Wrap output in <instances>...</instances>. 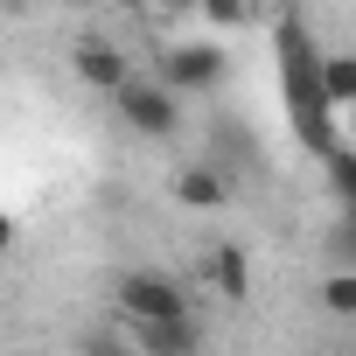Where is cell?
<instances>
[{"label": "cell", "instance_id": "6da1fadb", "mask_svg": "<svg viewBox=\"0 0 356 356\" xmlns=\"http://www.w3.org/2000/svg\"><path fill=\"white\" fill-rule=\"evenodd\" d=\"M273 49H280V84H286L293 126H300V140L328 161V154H335V147H328V119H335V105H328V84H321V63H328V56H314V42H307L300 22H280Z\"/></svg>", "mask_w": 356, "mask_h": 356}, {"label": "cell", "instance_id": "7a4b0ae2", "mask_svg": "<svg viewBox=\"0 0 356 356\" xmlns=\"http://www.w3.org/2000/svg\"><path fill=\"white\" fill-rule=\"evenodd\" d=\"M112 105H119V119H126L133 133H147V140H168L175 126H182V105H175V84H168V77H126V84L112 91Z\"/></svg>", "mask_w": 356, "mask_h": 356}, {"label": "cell", "instance_id": "3957f363", "mask_svg": "<svg viewBox=\"0 0 356 356\" xmlns=\"http://www.w3.org/2000/svg\"><path fill=\"white\" fill-rule=\"evenodd\" d=\"M112 307H119L126 321H175V314H189L182 286H175L168 273H126V280L112 286Z\"/></svg>", "mask_w": 356, "mask_h": 356}, {"label": "cell", "instance_id": "277c9868", "mask_svg": "<svg viewBox=\"0 0 356 356\" xmlns=\"http://www.w3.org/2000/svg\"><path fill=\"white\" fill-rule=\"evenodd\" d=\"M161 77H168L175 91H210V84L224 77V49H217V42H175V49L161 56Z\"/></svg>", "mask_w": 356, "mask_h": 356}, {"label": "cell", "instance_id": "5b68a950", "mask_svg": "<svg viewBox=\"0 0 356 356\" xmlns=\"http://www.w3.org/2000/svg\"><path fill=\"white\" fill-rule=\"evenodd\" d=\"M175 203H182V210H224L231 203V175L224 168H210V161H196V168H182V175H175Z\"/></svg>", "mask_w": 356, "mask_h": 356}, {"label": "cell", "instance_id": "8992f818", "mask_svg": "<svg viewBox=\"0 0 356 356\" xmlns=\"http://www.w3.org/2000/svg\"><path fill=\"white\" fill-rule=\"evenodd\" d=\"M133 342L147 356H196L203 349V328L189 314H175V321H133Z\"/></svg>", "mask_w": 356, "mask_h": 356}, {"label": "cell", "instance_id": "52a82bcc", "mask_svg": "<svg viewBox=\"0 0 356 356\" xmlns=\"http://www.w3.org/2000/svg\"><path fill=\"white\" fill-rule=\"evenodd\" d=\"M70 70L91 84V91H119L126 77H133V63L112 49V42H77V56H70Z\"/></svg>", "mask_w": 356, "mask_h": 356}, {"label": "cell", "instance_id": "ba28073f", "mask_svg": "<svg viewBox=\"0 0 356 356\" xmlns=\"http://www.w3.org/2000/svg\"><path fill=\"white\" fill-rule=\"evenodd\" d=\"M203 280H210V293H224V300H252V266H245L238 245H210V252H203Z\"/></svg>", "mask_w": 356, "mask_h": 356}, {"label": "cell", "instance_id": "9c48e42d", "mask_svg": "<svg viewBox=\"0 0 356 356\" xmlns=\"http://www.w3.org/2000/svg\"><path fill=\"white\" fill-rule=\"evenodd\" d=\"M321 84H328V105L342 112V105L356 98V56H328V63H321Z\"/></svg>", "mask_w": 356, "mask_h": 356}, {"label": "cell", "instance_id": "30bf717a", "mask_svg": "<svg viewBox=\"0 0 356 356\" xmlns=\"http://www.w3.org/2000/svg\"><path fill=\"white\" fill-rule=\"evenodd\" d=\"M321 307H328L335 321H356V273H328V280H321Z\"/></svg>", "mask_w": 356, "mask_h": 356}, {"label": "cell", "instance_id": "8fae6325", "mask_svg": "<svg viewBox=\"0 0 356 356\" xmlns=\"http://www.w3.org/2000/svg\"><path fill=\"white\" fill-rule=\"evenodd\" d=\"M196 8H203L210 22H224V29H245V22H252V0H196Z\"/></svg>", "mask_w": 356, "mask_h": 356}, {"label": "cell", "instance_id": "7c38bea8", "mask_svg": "<svg viewBox=\"0 0 356 356\" xmlns=\"http://www.w3.org/2000/svg\"><path fill=\"white\" fill-rule=\"evenodd\" d=\"M335 119H342V133H349V140H356V98H349V105H342V112H335Z\"/></svg>", "mask_w": 356, "mask_h": 356}]
</instances>
